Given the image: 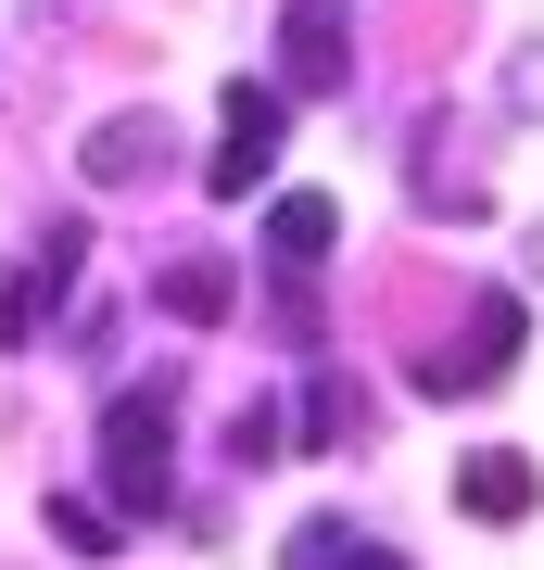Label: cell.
Masks as SVG:
<instances>
[{"label":"cell","mask_w":544,"mask_h":570,"mask_svg":"<svg viewBox=\"0 0 544 570\" xmlns=\"http://www.w3.org/2000/svg\"><path fill=\"white\" fill-rule=\"evenodd\" d=\"M165 444H178V367H152V393H115L101 406V494H115V520H165L178 508Z\"/></svg>","instance_id":"6da1fadb"},{"label":"cell","mask_w":544,"mask_h":570,"mask_svg":"<svg viewBox=\"0 0 544 570\" xmlns=\"http://www.w3.org/2000/svg\"><path fill=\"white\" fill-rule=\"evenodd\" d=\"M279 89H291V102L355 89V0H291V13H279Z\"/></svg>","instance_id":"7a4b0ae2"},{"label":"cell","mask_w":544,"mask_h":570,"mask_svg":"<svg viewBox=\"0 0 544 570\" xmlns=\"http://www.w3.org/2000/svg\"><path fill=\"white\" fill-rule=\"evenodd\" d=\"M520 343H532L520 292H482V305H468V343H456V355H431V367H418V393H494L506 367H520Z\"/></svg>","instance_id":"3957f363"},{"label":"cell","mask_w":544,"mask_h":570,"mask_svg":"<svg viewBox=\"0 0 544 570\" xmlns=\"http://www.w3.org/2000/svg\"><path fill=\"white\" fill-rule=\"evenodd\" d=\"M532 494H544V469H532L520 444L456 456V508H468V520H494V532H506V520H532Z\"/></svg>","instance_id":"277c9868"},{"label":"cell","mask_w":544,"mask_h":570,"mask_svg":"<svg viewBox=\"0 0 544 570\" xmlns=\"http://www.w3.org/2000/svg\"><path fill=\"white\" fill-rule=\"evenodd\" d=\"M77 165H89V190H140L152 165H165V115H101Z\"/></svg>","instance_id":"5b68a950"},{"label":"cell","mask_w":544,"mask_h":570,"mask_svg":"<svg viewBox=\"0 0 544 570\" xmlns=\"http://www.w3.org/2000/svg\"><path fill=\"white\" fill-rule=\"evenodd\" d=\"M152 305L178 317V330H216L228 305H241V266H228V254H178V266L152 279Z\"/></svg>","instance_id":"8992f818"},{"label":"cell","mask_w":544,"mask_h":570,"mask_svg":"<svg viewBox=\"0 0 544 570\" xmlns=\"http://www.w3.org/2000/svg\"><path fill=\"white\" fill-rule=\"evenodd\" d=\"M279 570H418V558H393L380 532H355V520H291Z\"/></svg>","instance_id":"52a82bcc"},{"label":"cell","mask_w":544,"mask_h":570,"mask_svg":"<svg viewBox=\"0 0 544 570\" xmlns=\"http://www.w3.org/2000/svg\"><path fill=\"white\" fill-rule=\"evenodd\" d=\"M329 242H343V216H329V190H279V216H266V254L317 279V266H329Z\"/></svg>","instance_id":"ba28073f"},{"label":"cell","mask_w":544,"mask_h":570,"mask_svg":"<svg viewBox=\"0 0 544 570\" xmlns=\"http://www.w3.org/2000/svg\"><path fill=\"white\" fill-rule=\"evenodd\" d=\"M355 431H367V393L343 381V367H329V381L304 393V456H329V444H355Z\"/></svg>","instance_id":"9c48e42d"},{"label":"cell","mask_w":544,"mask_h":570,"mask_svg":"<svg viewBox=\"0 0 544 570\" xmlns=\"http://www.w3.org/2000/svg\"><path fill=\"white\" fill-rule=\"evenodd\" d=\"M216 115H228V140H254V153H279V140H291V89H266V77H241Z\"/></svg>","instance_id":"30bf717a"},{"label":"cell","mask_w":544,"mask_h":570,"mask_svg":"<svg viewBox=\"0 0 544 570\" xmlns=\"http://www.w3.org/2000/svg\"><path fill=\"white\" fill-rule=\"evenodd\" d=\"M39 317H51L39 266H0V355H26V343H39Z\"/></svg>","instance_id":"8fae6325"},{"label":"cell","mask_w":544,"mask_h":570,"mask_svg":"<svg viewBox=\"0 0 544 570\" xmlns=\"http://www.w3.org/2000/svg\"><path fill=\"white\" fill-rule=\"evenodd\" d=\"M51 546H77V558H115V508H89V494H51Z\"/></svg>","instance_id":"7c38bea8"},{"label":"cell","mask_w":544,"mask_h":570,"mask_svg":"<svg viewBox=\"0 0 544 570\" xmlns=\"http://www.w3.org/2000/svg\"><path fill=\"white\" fill-rule=\"evenodd\" d=\"M26 266H39V292L63 305V292H77V266H89V216H63V228H51V242L26 254Z\"/></svg>","instance_id":"4fadbf2b"},{"label":"cell","mask_w":544,"mask_h":570,"mask_svg":"<svg viewBox=\"0 0 544 570\" xmlns=\"http://www.w3.org/2000/svg\"><path fill=\"white\" fill-rule=\"evenodd\" d=\"M279 444H291V419H279V406L254 393V406L228 419V456H241V469H279Z\"/></svg>","instance_id":"5bb4252c"},{"label":"cell","mask_w":544,"mask_h":570,"mask_svg":"<svg viewBox=\"0 0 544 570\" xmlns=\"http://www.w3.org/2000/svg\"><path fill=\"white\" fill-rule=\"evenodd\" d=\"M266 165H279V153H254V140H228L216 165H202V190H216V204H241V190L266 178Z\"/></svg>","instance_id":"9a60e30c"},{"label":"cell","mask_w":544,"mask_h":570,"mask_svg":"<svg viewBox=\"0 0 544 570\" xmlns=\"http://www.w3.org/2000/svg\"><path fill=\"white\" fill-rule=\"evenodd\" d=\"M506 102H520V115H544V39H532V63H520V77H506Z\"/></svg>","instance_id":"2e32d148"}]
</instances>
